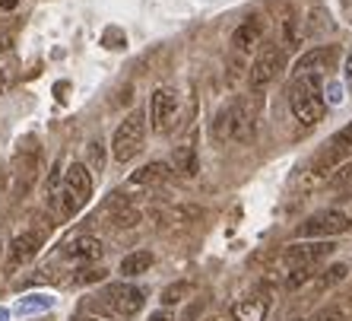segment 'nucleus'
<instances>
[{"instance_id":"obj_1","label":"nucleus","mask_w":352,"mask_h":321,"mask_svg":"<svg viewBox=\"0 0 352 321\" xmlns=\"http://www.w3.org/2000/svg\"><path fill=\"white\" fill-rule=\"evenodd\" d=\"M289 105L302 124H318L324 118V96H320V74H302L289 86Z\"/></svg>"},{"instance_id":"obj_2","label":"nucleus","mask_w":352,"mask_h":321,"mask_svg":"<svg viewBox=\"0 0 352 321\" xmlns=\"http://www.w3.org/2000/svg\"><path fill=\"white\" fill-rule=\"evenodd\" d=\"M216 141H251L254 137V108L248 99H235L216 115Z\"/></svg>"},{"instance_id":"obj_3","label":"nucleus","mask_w":352,"mask_h":321,"mask_svg":"<svg viewBox=\"0 0 352 321\" xmlns=\"http://www.w3.org/2000/svg\"><path fill=\"white\" fill-rule=\"evenodd\" d=\"M89 198H92V175H89V169H86L82 163L67 165L64 185H60L58 198H54L60 204V214H64V216H76L82 207L89 204Z\"/></svg>"},{"instance_id":"obj_4","label":"nucleus","mask_w":352,"mask_h":321,"mask_svg":"<svg viewBox=\"0 0 352 321\" xmlns=\"http://www.w3.org/2000/svg\"><path fill=\"white\" fill-rule=\"evenodd\" d=\"M143 141H146V115L143 112H131L118 124L115 137H111V153H115L118 163H131L143 149Z\"/></svg>"},{"instance_id":"obj_5","label":"nucleus","mask_w":352,"mask_h":321,"mask_svg":"<svg viewBox=\"0 0 352 321\" xmlns=\"http://www.w3.org/2000/svg\"><path fill=\"white\" fill-rule=\"evenodd\" d=\"M283 70H286V48H279V45H263L257 61L251 64L248 83H251V90H263V86L276 80Z\"/></svg>"},{"instance_id":"obj_6","label":"nucleus","mask_w":352,"mask_h":321,"mask_svg":"<svg viewBox=\"0 0 352 321\" xmlns=\"http://www.w3.org/2000/svg\"><path fill=\"white\" fill-rule=\"evenodd\" d=\"M146 302V293L140 287H131V283H111V287L102 293V309L115 315H124V318H131L143 309Z\"/></svg>"},{"instance_id":"obj_7","label":"nucleus","mask_w":352,"mask_h":321,"mask_svg":"<svg viewBox=\"0 0 352 321\" xmlns=\"http://www.w3.org/2000/svg\"><path fill=\"white\" fill-rule=\"evenodd\" d=\"M349 229V216L340 210H320V214L308 216L298 226V239H330V236H343Z\"/></svg>"},{"instance_id":"obj_8","label":"nucleus","mask_w":352,"mask_h":321,"mask_svg":"<svg viewBox=\"0 0 352 321\" xmlns=\"http://www.w3.org/2000/svg\"><path fill=\"white\" fill-rule=\"evenodd\" d=\"M333 248L327 239H318V242H302V245H289L286 251H283V261H286L289 271H295V267H318L320 261H327L330 255H333Z\"/></svg>"},{"instance_id":"obj_9","label":"nucleus","mask_w":352,"mask_h":321,"mask_svg":"<svg viewBox=\"0 0 352 321\" xmlns=\"http://www.w3.org/2000/svg\"><path fill=\"white\" fill-rule=\"evenodd\" d=\"M149 118H153V127L159 134L172 131L175 118H178V96L172 90H156L149 99Z\"/></svg>"},{"instance_id":"obj_10","label":"nucleus","mask_w":352,"mask_h":321,"mask_svg":"<svg viewBox=\"0 0 352 321\" xmlns=\"http://www.w3.org/2000/svg\"><path fill=\"white\" fill-rule=\"evenodd\" d=\"M336 54H340V51H336L333 45H330V48H314V51H308V54H302V58H298V64H295V76L333 70V67H336Z\"/></svg>"},{"instance_id":"obj_11","label":"nucleus","mask_w":352,"mask_h":321,"mask_svg":"<svg viewBox=\"0 0 352 321\" xmlns=\"http://www.w3.org/2000/svg\"><path fill=\"white\" fill-rule=\"evenodd\" d=\"M41 242H45L41 232H23V236H16V239L10 242V267H19V264H25L29 258H35Z\"/></svg>"},{"instance_id":"obj_12","label":"nucleus","mask_w":352,"mask_h":321,"mask_svg":"<svg viewBox=\"0 0 352 321\" xmlns=\"http://www.w3.org/2000/svg\"><path fill=\"white\" fill-rule=\"evenodd\" d=\"M168 175H172V169L165 163H149L131 175V188H159L162 181H168Z\"/></svg>"},{"instance_id":"obj_13","label":"nucleus","mask_w":352,"mask_h":321,"mask_svg":"<svg viewBox=\"0 0 352 321\" xmlns=\"http://www.w3.org/2000/svg\"><path fill=\"white\" fill-rule=\"evenodd\" d=\"M64 255L76 258V261H98V258H102V242H98L96 236H76V239L67 242Z\"/></svg>"},{"instance_id":"obj_14","label":"nucleus","mask_w":352,"mask_h":321,"mask_svg":"<svg viewBox=\"0 0 352 321\" xmlns=\"http://www.w3.org/2000/svg\"><path fill=\"white\" fill-rule=\"evenodd\" d=\"M263 35V23L257 17H248L245 23L235 29V35H232V45H235V51H251L261 41Z\"/></svg>"},{"instance_id":"obj_15","label":"nucleus","mask_w":352,"mask_h":321,"mask_svg":"<svg viewBox=\"0 0 352 321\" xmlns=\"http://www.w3.org/2000/svg\"><path fill=\"white\" fill-rule=\"evenodd\" d=\"M108 210H111V222H115L118 229H127V226H137L140 222V210L127 204V198H124L121 191H118V198L108 200Z\"/></svg>"},{"instance_id":"obj_16","label":"nucleus","mask_w":352,"mask_h":321,"mask_svg":"<svg viewBox=\"0 0 352 321\" xmlns=\"http://www.w3.org/2000/svg\"><path fill=\"white\" fill-rule=\"evenodd\" d=\"M267 312H270V299L267 296H251L235 305L238 321H267Z\"/></svg>"},{"instance_id":"obj_17","label":"nucleus","mask_w":352,"mask_h":321,"mask_svg":"<svg viewBox=\"0 0 352 321\" xmlns=\"http://www.w3.org/2000/svg\"><path fill=\"white\" fill-rule=\"evenodd\" d=\"M172 172L178 175H194L197 172V149L194 143H184L172 153Z\"/></svg>"},{"instance_id":"obj_18","label":"nucleus","mask_w":352,"mask_h":321,"mask_svg":"<svg viewBox=\"0 0 352 321\" xmlns=\"http://www.w3.org/2000/svg\"><path fill=\"white\" fill-rule=\"evenodd\" d=\"M149 267H153V255H149V251H133V255L124 258L118 271H121L124 277H140V273H146Z\"/></svg>"},{"instance_id":"obj_19","label":"nucleus","mask_w":352,"mask_h":321,"mask_svg":"<svg viewBox=\"0 0 352 321\" xmlns=\"http://www.w3.org/2000/svg\"><path fill=\"white\" fill-rule=\"evenodd\" d=\"M346 273H349V267H346V264H333V267H327V273L318 280V289H327V287H333V283L346 280Z\"/></svg>"},{"instance_id":"obj_20","label":"nucleus","mask_w":352,"mask_h":321,"mask_svg":"<svg viewBox=\"0 0 352 321\" xmlns=\"http://www.w3.org/2000/svg\"><path fill=\"white\" fill-rule=\"evenodd\" d=\"M190 293V283H172V287H165L162 289V302L165 305H175V302H181V299Z\"/></svg>"},{"instance_id":"obj_21","label":"nucleus","mask_w":352,"mask_h":321,"mask_svg":"<svg viewBox=\"0 0 352 321\" xmlns=\"http://www.w3.org/2000/svg\"><path fill=\"white\" fill-rule=\"evenodd\" d=\"M51 302H54L51 296H25L23 302H19V312H23V315L41 312V309H51Z\"/></svg>"},{"instance_id":"obj_22","label":"nucleus","mask_w":352,"mask_h":321,"mask_svg":"<svg viewBox=\"0 0 352 321\" xmlns=\"http://www.w3.org/2000/svg\"><path fill=\"white\" fill-rule=\"evenodd\" d=\"M333 191H352V163H343L340 165V172L333 175Z\"/></svg>"},{"instance_id":"obj_23","label":"nucleus","mask_w":352,"mask_h":321,"mask_svg":"<svg viewBox=\"0 0 352 321\" xmlns=\"http://www.w3.org/2000/svg\"><path fill=\"white\" fill-rule=\"evenodd\" d=\"M314 277V267H295V271H289V280H286V287L289 289H298V287H305V283Z\"/></svg>"},{"instance_id":"obj_24","label":"nucleus","mask_w":352,"mask_h":321,"mask_svg":"<svg viewBox=\"0 0 352 321\" xmlns=\"http://www.w3.org/2000/svg\"><path fill=\"white\" fill-rule=\"evenodd\" d=\"M76 283H96V280H105V271L102 267H82L80 273L74 277Z\"/></svg>"},{"instance_id":"obj_25","label":"nucleus","mask_w":352,"mask_h":321,"mask_svg":"<svg viewBox=\"0 0 352 321\" xmlns=\"http://www.w3.org/2000/svg\"><path fill=\"white\" fill-rule=\"evenodd\" d=\"M105 45L108 48H124V32L121 29H105Z\"/></svg>"},{"instance_id":"obj_26","label":"nucleus","mask_w":352,"mask_h":321,"mask_svg":"<svg viewBox=\"0 0 352 321\" xmlns=\"http://www.w3.org/2000/svg\"><path fill=\"white\" fill-rule=\"evenodd\" d=\"M308 321H340V312H336V309H320V312Z\"/></svg>"},{"instance_id":"obj_27","label":"nucleus","mask_w":352,"mask_h":321,"mask_svg":"<svg viewBox=\"0 0 352 321\" xmlns=\"http://www.w3.org/2000/svg\"><path fill=\"white\" fill-rule=\"evenodd\" d=\"M89 159H92V165H96V169H102V143H89Z\"/></svg>"},{"instance_id":"obj_28","label":"nucleus","mask_w":352,"mask_h":321,"mask_svg":"<svg viewBox=\"0 0 352 321\" xmlns=\"http://www.w3.org/2000/svg\"><path fill=\"white\" fill-rule=\"evenodd\" d=\"M340 102H343V86L330 83V105H340Z\"/></svg>"},{"instance_id":"obj_29","label":"nucleus","mask_w":352,"mask_h":321,"mask_svg":"<svg viewBox=\"0 0 352 321\" xmlns=\"http://www.w3.org/2000/svg\"><path fill=\"white\" fill-rule=\"evenodd\" d=\"M333 141H340V143H352V124H346V127H343L340 134H336Z\"/></svg>"},{"instance_id":"obj_30","label":"nucleus","mask_w":352,"mask_h":321,"mask_svg":"<svg viewBox=\"0 0 352 321\" xmlns=\"http://www.w3.org/2000/svg\"><path fill=\"white\" fill-rule=\"evenodd\" d=\"M343 17H346V23L352 25V0H343Z\"/></svg>"},{"instance_id":"obj_31","label":"nucleus","mask_w":352,"mask_h":321,"mask_svg":"<svg viewBox=\"0 0 352 321\" xmlns=\"http://www.w3.org/2000/svg\"><path fill=\"white\" fill-rule=\"evenodd\" d=\"M149 321H175V318L168 312H153V315H149Z\"/></svg>"},{"instance_id":"obj_32","label":"nucleus","mask_w":352,"mask_h":321,"mask_svg":"<svg viewBox=\"0 0 352 321\" xmlns=\"http://www.w3.org/2000/svg\"><path fill=\"white\" fill-rule=\"evenodd\" d=\"M19 0H0V10H13Z\"/></svg>"},{"instance_id":"obj_33","label":"nucleus","mask_w":352,"mask_h":321,"mask_svg":"<svg viewBox=\"0 0 352 321\" xmlns=\"http://www.w3.org/2000/svg\"><path fill=\"white\" fill-rule=\"evenodd\" d=\"M346 76L352 80V51H349V58H346Z\"/></svg>"},{"instance_id":"obj_34","label":"nucleus","mask_w":352,"mask_h":321,"mask_svg":"<svg viewBox=\"0 0 352 321\" xmlns=\"http://www.w3.org/2000/svg\"><path fill=\"white\" fill-rule=\"evenodd\" d=\"M10 48V39H7V35H0V51H7Z\"/></svg>"},{"instance_id":"obj_35","label":"nucleus","mask_w":352,"mask_h":321,"mask_svg":"<svg viewBox=\"0 0 352 321\" xmlns=\"http://www.w3.org/2000/svg\"><path fill=\"white\" fill-rule=\"evenodd\" d=\"M0 321H7V309H0Z\"/></svg>"},{"instance_id":"obj_36","label":"nucleus","mask_w":352,"mask_h":321,"mask_svg":"<svg viewBox=\"0 0 352 321\" xmlns=\"http://www.w3.org/2000/svg\"><path fill=\"white\" fill-rule=\"evenodd\" d=\"M3 83H7V80H3V74H0V96H3Z\"/></svg>"},{"instance_id":"obj_37","label":"nucleus","mask_w":352,"mask_h":321,"mask_svg":"<svg viewBox=\"0 0 352 321\" xmlns=\"http://www.w3.org/2000/svg\"><path fill=\"white\" fill-rule=\"evenodd\" d=\"M0 255H3V242H0Z\"/></svg>"},{"instance_id":"obj_38","label":"nucleus","mask_w":352,"mask_h":321,"mask_svg":"<svg viewBox=\"0 0 352 321\" xmlns=\"http://www.w3.org/2000/svg\"><path fill=\"white\" fill-rule=\"evenodd\" d=\"M86 321H92V318H86Z\"/></svg>"}]
</instances>
